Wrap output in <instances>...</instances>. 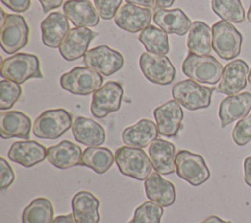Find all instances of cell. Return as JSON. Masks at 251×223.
Returning <instances> with one entry per match:
<instances>
[{
	"label": "cell",
	"instance_id": "cell-39",
	"mask_svg": "<svg viewBox=\"0 0 251 223\" xmlns=\"http://www.w3.org/2000/svg\"><path fill=\"white\" fill-rule=\"evenodd\" d=\"M1 2L16 13H24L30 7V0H1Z\"/></svg>",
	"mask_w": 251,
	"mask_h": 223
},
{
	"label": "cell",
	"instance_id": "cell-2",
	"mask_svg": "<svg viewBox=\"0 0 251 223\" xmlns=\"http://www.w3.org/2000/svg\"><path fill=\"white\" fill-rule=\"evenodd\" d=\"M115 161L123 175L140 181L146 180L153 168L150 157L142 149L129 146H123L117 149Z\"/></svg>",
	"mask_w": 251,
	"mask_h": 223
},
{
	"label": "cell",
	"instance_id": "cell-35",
	"mask_svg": "<svg viewBox=\"0 0 251 223\" xmlns=\"http://www.w3.org/2000/svg\"><path fill=\"white\" fill-rule=\"evenodd\" d=\"M22 94V87L20 84L3 79L0 81V110L11 109L19 100Z\"/></svg>",
	"mask_w": 251,
	"mask_h": 223
},
{
	"label": "cell",
	"instance_id": "cell-31",
	"mask_svg": "<svg viewBox=\"0 0 251 223\" xmlns=\"http://www.w3.org/2000/svg\"><path fill=\"white\" fill-rule=\"evenodd\" d=\"M138 40L148 53L166 56L169 52L168 33L155 25H148L139 33Z\"/></svg>",
	"mask_w": 251,
	"mask_h": 223
},
{
	"label": "cell",
	"instance_id": "cell-19",
	"mask_svg": "<svg viewBox=\"0 0 251 223\" xmlns=\"http://www.w3.org/2000/svg\"><path fill=\"white\" fill-rule=\"evenodd\" d=\"M152 167L162 175H169L176 171V147L173 143L163 140H154L148 148Z\"/></svg>",
	"mask_w": 251,
	"mask_h": 223
},
{
	"label": "cell",
	"instance_id": "cell-34",
	"mask_svg": "<svg viewBox=\"0 0 251 223\" xmlns=\"http://www.w3.org/2000/svg\"><path fill=\"white\" fill-rule=\"evenodd\" d=\"M164 209L153 201H145L138 205L133 217L127 223H160Z\"/></svg>",
	"mask_w": 251,
	"mask_h": 223
},
{
	"label": "cell",
	"instance_id": "cell-21",
	"mask_svg": "<svg viewBox=\"0 0 251 223\" xmlns=\"http://www.w3.org/2000/svg\"><path fill=\"white\" fill-rule=\"evenodd\" d=\"M31 130V120L24 112L8 111L0 112V135L2 139L22 138L27 140Z\"/></svg>",
	"mask_w": 251,
	"mask_h": 223
},
{
	"label": "cell",
	"instance_id": "cell-8",
	"mask_svg": "<svg viewBox=\"0 0 251 223\" xmlns=\"http://www.w3.org/2000/svg\"><path fill=\"white\" fill-rule=\"evenodd\" d=\"M29 36V27L21 15L8 14L1 22L0 42L2 50L7 54H15L26 46Z\"/></svg>",
	"mask_w": 251,
	"mask_h": 223
},
{
	"label": "cell",
	"instance_id": "cell-41",
	"mask_svg": "<svg viewBox=\"0 0 251 223\" xmlns=\"http://www.w3.org/2000/svg\"><path fill=\"white\" fill-rule=\"evenodd\" d=\"M243 168H244V182L249 187H251V156H247L244 159Z\"/></svg>",
	"mask_w": 251,
	"mask_h": 223
},
{
	"label": "cell",
	"instance_id": "cell-13",
	"mask_svg": "<svg viewBox=\"0 0 251 223\" xmlns=\"http://www.w3.org/2000/svg\"><path fill=\"white\" fill-rule=\"evenodd\" d=\"M249 70L247 63L241 59L229 62L224 67L217 91L227 96L238 94L247 85Z\"/></svg>",
	"mask_w": 251,
	"mask_h": 223
},
{
	"label": "cell",
	"instance_id": "cell-27",
	"mask_svg": "<svg viewBox=\"0 0 251 223\" xmlns=\"http://www.w3.org/2000/svg\"><path fill=\"white\" fill-rule=\"evenodd\" d=\"M99 200L88 191H79L72 199V210L75 223H98Z\"/></svg>",
	"mask_w": 251,
	"mask_h": 223
},
{
	"label": "cell",
	"instance_id": "cell-46",
	"mask_svg": "<svg viewBox=\"0 0 251 223\" xmlns=\"http://www.w3.org/2000/svg\"><path fill=\"white\" fill-rule=\"evenodd\" d=\"M247 21L249 23H251V2L249 5V8H248V11H247Z\"/></svg>",
	"mask_w": 251,
	"mask_h": 223
},
{
	"label": "cell",
	"instance_id": "cell-42",
	"mask_svg": "<svg viewBox=\"0 0 251 223\" xmlns=\"http://www.w3.org/2000/svg\"><path fill=\"white\" fill-rule=\"evenodd\" d=\"M126 3L128 4H133V5H137L140 7H144V8H153L155 5V0H125Z\"/></svg>",
	"mask_w": 251,
	"mask_h": 223
},
{
	"label": "cell",
	"instance_id": "cell-14",
	"mask_svg": "<svg viewBox=\"0 0 251 223\" xmlns=\"http://www.w3.org/2000/svg\"><path fill=\"white\" fill-rule=\"evenodd\" d=\"M96 35L94 31L87 27L71 28L59 46L61 56L69 62L83 57L87 52L90 41Z\"/></svg>",
	"mask_w": 251,
	"mask_h": 223
},
{
	"label": "cell",
	"instance_id": "cell-23",
	"mask_svg": "<svg viewBox=\"0 0 251 223\" xmlns=\"http://www.w3.org/2000/svg\"><path fill=\"white\" fill-rule=\"evenodd\" d=\"M64 15L75 27L96 26L99 15L88 0H68L63 5Z\"/></svg>",
	"mask_w": 251,
	"mask_h": 223
},
{
	"label": "cell",
	"instance_id": "cell-44",
	"mask_svg": "<svg viewBox=\"0 0 251 223\" xmlns=\"http://www.w3.org/2000/svg\"><path fill=\"white\" fill-rule=\"evenodd\" d=\"M200 223H231V221L224 220L216 215H211V216L207 217L206 219H204L203 221H201Z\"/></svg>",
	"mask_w": 251,
	"mask_h": 223
},
{
	"label": "cell",
	"instance_id": "cell-7",
	"mask_svg": "<svg viewBox=\"0 0 251 223\" xmlns=\"http://www.w3.org/2000/svg\"><path fill=\"white\" fill-rule=\"evenodd\" d=\"M103 81L102 74L87 67H75L60 77V85L64 90L80 96L94 93L102 86Z\"/></svg>",
	"mask_w": 251,
	"mask_h": 223
},
{
	"label": "cell",
	"instance_id": "cell-3",
	"mask_svg": "<svg viewBox=\"0 0 251 223\" xmlns=\"http://www.w3.org/2000/svg\"><path fill=\"white\" fill-rule=\"evenodd\" d=\"M222 64L213 56H197L189 53L182 63V72L198 83L216 84L223 74Z\"/></svg>",
	"mask_w": 251,
	"mask_h": 223
},
{
	"label": "cell",
	"instance_id": "cell-5",
	"mask_svg": "<svg viewBox=\"0 0 251 223\" xmlns=\"http://www.w3.org/2000/svg\"><path fill=\"white\" fill-rule=\"evenodd\" d=\"M73 125L72 114L64 109H52L41 112L32 124V133L40 139L55 140Z\"/></svg>",
	"mask_w": 251,
	"mask_h": 223
},
{
	"label": "cell",
	"instance_id": "cell-43",
	"mask_svg": "<svg viewBox=\"0 0 251 223\" xmlns=\"http://www.w3.org/2000/svg\"><path fill=\"white\" fill-rule=\"evenodd\" d=\"M52 223H75L73 214L66 215H58L55 217Z\"/></svg>",
	"mask_w": 251,
	"mask_h": 223
},
{
	"label": "cell",
	"instance_id": "cell-33",
	"mask_svg": "<svg viewBox=\"0 0 251 223\" xmlns=\"http://www.w3.org/2000/svg\"><path fill=\"white\" fill-rule=\"evenodd\" d=\"M211 8L223 21L233 23L245 21V11L240 0H211Z\"/></svg>",
	"mask_w": 251,
	"mask_h": 223
},
{
	"label": "cell",
	"instance_id": "cell-22",
	"mask_svg": "<svg viewBox=\"0 0 251 223\" xmlns=\"http://www.w3.org/2000/svg\"><path fill=\"white\" fill-rule=\"evenodd\" d=\"M40 29L43 44L49 48H59L71 28L68 18L60 12H54L41 22Z\"/></svg>",
	"mask_w": 251,
	"mask_h": 223
},
{
	"label": "cell",
	"instance_id": "cell-12",
	"mask_svg": "<svg viewBox=\"0 0 251 223\" xmlns=\"http://www.w3.org/2000/svg\"><path fill=\"white\" fill-rule=\"evenodd\" d=\"M124 90L117 81H108L92 95L91 113L97 118H103L121 108Z\"/></svg>",
	"mask_w": 251,
	"mask_h": 223
},
{
	"label": "cell",
	"instance_id": "cell-9",
	"mask_svg": "<svg viewBox=\"0 0 251 223\" xmlns=\"http://www.w3.org/2000/svg\"><path fill=\"white\" fill-rule=\"evenodd\" d=\"M177 176L192 186H199L210 178V170L202 156L181 150L176 155Z\"/></svg>",
	"mask_w": 251,
	"mask_h": 223
},
{
	"label": "cell",
	"instance_id": "cell-36",
	"mask_svg": "<svg viewBox=\"0 0 251 223\" xmlns=\"http://www.w3.org/2000/svg\"><path fill=\"white\" fill-rule=\"evenodd\" d=\"M231 137L237 146H245L251 142V114L241 118L234 125Z\"/></svg>",
	"mask_w": 251,
	"mask_h": 223
},
{
	"label": "cell",
	"instance_id": "cell-16",
	"mask_svg": "<svg viewBox=\"0 0 251 223\" xmlns=\"http://www.w3.org/2000/svg\"><path fill=\"white\" fill-rule=\"evenodd\" d=\"M153 114L160 135L169 138L176 136L183 119V111L176 101L171 100L157 107Z\"/></svg>",
	"mask_w": 251,
	"mask_h": 223
},
{
	"label": "cell",
	"instance_id": "cell-24",
	"mask_svg": "<svg viewBox=\"0 0 251 223\" xmlns=\"http://www.w3.org/2000/svg\"><path fill=\"white\" fill-rule=\"evenodd\" d=\"M158 134L159 132L155 122L142 118L135 124L123 130L122 140L126 146L142 149L156 140Z\"/></svg>",
	"mask_w": 251,
	"mask_h": 223
},
{
	"label": "cell",
	"instance_id": "cell-18",
	"mask_svg": "<svg viewBox=\"0 0 251 223\" xmlns=\"http://www.w3.org/2000/svg\"><path fill=\"white\" fill-rule=\"evenodd\" d=\"M250 110L251 93L249 92H243L225 98L219 107L221 127L225 128L233 121L247 116Z\"/></svg>",
	"mask_w": 251,
	"mask_h": 223
},
{
	"label": "cell",
	"instance_id": "cell-47",
	"mask_svg": "<svg viewBox=\"0 0 251 223\" xmlns=\"http://www.w3.org/2000/svg\"><path fill=\"white\" fill-rule=\"evenodd\" d=\"M247 81H248V88L251 90V68L249 70V73H248V78H247Z\"/></svg>",
	"mask_w": 251,
	"mask_h": 223
},
{
	"label": "cell",
	"instance_id": "cell-40",
	"mask_svg": "<svg viewBox=\"0 0 251 223\" xmlns=\"http://www.w3.org/2000/svg\"><path fill=\"white\" fill-rule=\"evenodd\" d=\"M41 4L42 11L44 14H47L49 11L61 7L63 0H38Z\"/></svg>",
	"mask_w": 251,
	"mask_h": 223
},
{
	"label": "cell",
	"instance_id": "cell-15",
	"mask_svg": "<svg viewBox=\"0 0 251 223\" xmlns=\"http://www.w3.org/2000/svg\"><path fill=\"white\" fill-rule=\"evenodd\" d=\"M152 12L149 8L140 7L133 4H125L116 13L115 23L121 29L135 33L150 25Z\"/></svg>",
	"mask_w": 251,
	"mask_h": 223
},
{
	"label": "cell",
	"instance_id": "cell-37",
	"mask_svg": "<svg viewBox=\"0 0 251 223\" xmlns=\"http://www.w3.org/2000/svg\"><path fill=\"white\" fill-rule=\"evenodd\" d=\"M122 0H94L95 9L103 20H111L120 9Z\"/></svg>",
	"mask_w": 251,
	"mask_h": 223
},
{
	"label": "cell",
	"instance_id": "cell-28",
	"mask_svg": "<svg viewBox=\"0 0 251 223\" xmlns=\"http://www.w3.org/2000/svg\"><path fill=\"white\" fill-rule=\"evenodd\" d=\"M153 21L165 32L180 36L186 34L192 24L190 19L178 8L173 10H157L153 14Z\"/></svg>",
	"mask_w": 251,
	"mask_h": 223
},
{
	"label": "cell",
	"instance_id": "cell-38",
	"mask_svg": "<svg viewBox=\"0 0 251 223\" xmlns=\"http://www.w3.org/2000/svg\"><path fill=\"white\" fill-rule=\"evenodd\" d=\"M15 180V174L11 165L5 160V158H0V190L5 191L8 189L13 181Z\"/></svg>",
	"mask_w": 251,
	"mask_h": 223
},
{
	"label": "cell",
	"instance_id": "cell-29",
	"mask_svg": "<svg viewBox=\"0 0 251 223\" xmlns=\"http://www.w3.org/2000/svg\"><path fill=\"white\" fill-rule=\"evenodd\" d=\"M186 45L189 53L197 56L209 55L212 51V29L201 21L192 22Z\"/></svg>",
	"mask_w": 251,
	"mask_h": 223
},
{
	"label": "cell",
	"instance_id": "cell-6",
	"mask_svg": "<svg viewBox=\"0 0 251 223\" xmlns=\"http://www.w3.org/2000/svg\"><path fill=\"white\" fill-rule=\"evenodd\" d=\"M216 89L200 85L191 79L176 83L172 88V96L180 106L189 111L206 109L211 105L212 94Z\"/></svg>",
	"mask_w": 251,
	"mask_h": 223
},
{
	"label": "cell",
	"instance_id": "cell-10",
	"mask_svg": "<svg viewBox=\"0 0 251 223\" xmlns=\"http://www.w3.org/2000/svg\"><path fill=\"white\" fill-rule=\"evenodd\" d=\"M139 67L147 80L158 85H169L176 76V68L170 59L162 55L142 53Z\"/></svg>",
	"mask_w": 251,
	"mask_h": 223
},
{
	"label": "cell",
	"instance_id": "cell-11",
	"mask_svg": "<svg viewBox=\"0 0 251 223\" xmlns=\"http://www.w3.org/2000/svg\"><path fill=\"white\" fill-rule=\"evenodd\" d=\"M84 65L104 76H110L116 73L124 66L123 55L108 47L99 45L86 52L83 56Z\"/></svg>",
	"mask_w": 251,
	"mask_h": 223
},
{
	"label": "cell",
	"instance_id": "cell-32",
	"mask_svg": "<svg viewBox=\"0 0 251 223\" xmlns=\"http://www.w3.org/2000/svg\"><path fill=\"white\" fill-rule=\"evenodd\" d=\"M53 220V205L51 201L46 198L34 199L23 210V223H52Z\"/></svg>",
	"mask_w": 251,
	"mask_h": 223
},
{
	"label": "cell",
	"instance_id": "cell-20",
	"mask_svg": "<svg viewBox=\"0 0 251 223\" xmlns=\"http://www.w3.org/2000/svg\"><path fill=\"white\" fill-rule=\"evenodd\" d=\"M47 160L59 169H69L81 165V148L68 140L47 149Z\"/></svg>",
	"mask_w": 251,
	"mask_h": 223
},
{
	"label": "cell",
	"instance_id": "cell-30",
	"mask_svg": "<svg viewBox=\"0 0 251 223\" xmlns=\"http://www.w3.org/2000/svg\"><path fill=\"white\" fill-rule=\"evenodd\" d=\"M115 161L112 151L105 147H88L82 153L81 165L98 174L107 172Z\"/></svg>",
	"mask_w": 251,
	"mask_h": 223
},
{
	"label": "cell",
	"instance_id": "cell-25",
	"mask_svg": "<svg viewBox=\"0 0 251 223\" xmlns=\"http://www.w3.org/2000/svg\"><path fill=\"white\" fill-rule=\"evenodd\" d=\"M72 133L76 142L88 147H98L106 140V133L102 125L84 116H77L75 119Z\"/></svg>",
	"mask_w": 251,
	"mask_h": 223
},
{
	"label": "cell",
	"instance_id": "cell-4",
	"mask_svg": "<svg viewBox=\"0 0 251 223\" xmlns=\"http://www.w3.org/2000/svg\"><path fill=\"white\" fill-rule=\"evenodd\" d=\"M242 34L228 22L219 21L212 26V48L223 60L229 61L241 52Z\"/></svg>",
	"mask_w": 251,
	"mask_h": 223
},
{
	"label": "cell",
	"instance_id": "cell-17",
	"mask_svg": "<svg viewBox=\"0 0 251 223\" xmlns=\"http://www.w3.org/2000/svg\"><path fill=\"white\" fill-rule=\"evenodd\" d=\"M7 156L10 160L29 168L46 158L47 150L36 141H17L11 145Z\"/></svg>",
	"mask_w": 251,
	"mask_h": 223
},
{
	"label": "cell",
	"instance_id": "cell-45",
	"mask_svg": "<svg viewBox=\"0 0 251 223\" xmlns=\"http://www.w3.org/2000/svg\"><path fill=\"white\" fill-rule=\"evenodd\" d=\"M175 1L176 0H155L157 7H159L160 9H166L171 7Z\"/></svg>",
	"mask_w": 251,
	"mask_h": 223
},
{
	"label": "cell",
	"instance_id": "cell-1",
	"mask_svg": "<svg viewBox=\"0 0 251 223\" xmlns=\"http://www.w3.org/2000/svg\"><path fill=\"white\" fill-rule=\"evenodd\" d=\"M1 76L22 84L30 78H42L39 59L32 54L18 53L2 62Z\"/></svg>",
	"mask_w": 251,
	"mask_h": 223
},
{
	"label": "cell",
	"instance_id": "cell-26",
	"mask_svg": "<svg viewBox=\"0 0 251 223\" xmlns=\"http://www.w3.org/2000/svg\"><path fill=\"white\" fill-rule=\"evenodd\" d=\"M146 197L153 202L168 207L176 201V189L173 183L164 179L158 172L151 173L144 182Z\"/></svg>",
	"mask_w": 251,
	"mask_h": 223
}]
</instances>
